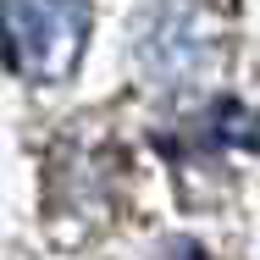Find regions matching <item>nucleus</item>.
Segmentation results:
<instances>
[{"label":"nucleus","instance_id":"f257e3e1","mask_svg":"<svg viewBox=\"0 0 260 260\" xmlns=\"http://www.w3.org/2000/svg\"><path fill=\"white\" fill-rule=\"evenodd\" d=\"M0 34H6L11 61L28 78L50 83V78L72 72L78 45L89 34V17L78 0H0Z\"/></svg>","mask_w":260,"mask_h":260}]
</instances>
